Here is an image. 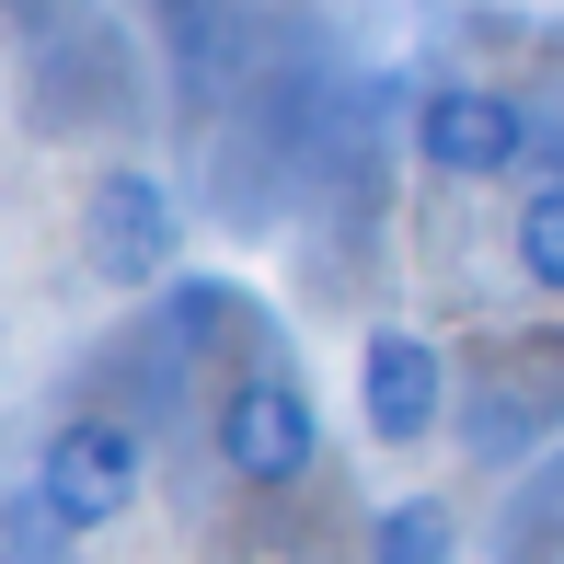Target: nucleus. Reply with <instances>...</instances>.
Instances as JSON below:
<instances>
[{
  "label": "nucleus",
  "instance_id": "20e7f679",
  "mask_svg": "<svg viewBox=\"0 0 564 564\" xmlns=\"http://www.w3.org/2000/svg\"><path fill=\"white\" fill-rule=\"evenodd\" d=\"M357 403H369V438L380 449H415L426 426L449 415V357L426 335H369V357H357Z\"/></svg>",
  "mask_w": 564,
  "mask_h": 564
},
{
  "label": "nucleus",
  "instance_id": "f03ea898",
  "mask_svg": "<svg viewBox=\"0 0 564 564\" xmlns=\"http://www.w3.org/2000/svg\"><path fill=\"white\" fill-rule=\"evenodd\" d=\"M173 242H185V219H173V185H150V173H105V185L82 196V253H93L105 289L173 276Z\"/></svg>",
  "mask_w": 564,
  "mask_h": 564
},
{
  "label": "nucleus",
  "instance_id": "423d86ee",
  "mask_svg": "<svg viewBox=\"0 0 564 564\" xmlns=\"http://www.w3.org/2000/svg\"><path fill=\"white\" fill-rule=\"evenodd\" d=\"M449 553H460L449 496H403V507H380V530H369V564H449Z\"/></svg>",
  "mask_w": 564,
  "mask_h": 564
},
{
  "label": "nucleus",
  "instance_id": "f257e3e1",
  "mask_svg": "<svg viewBox=\"0 0 564 564\" xmlns=\"http://www.w3.org/2000/svg\"><path fill=\"white\" fill-rule=\"evenodd\" d=\"M35 507H46L58 530H105V519H127V507H139V438H127L116 415L58 426V438H46V460H35Z\"/></svg>",
  "mask_w": 564,
  "mask_h": 564
},
{
  "label": "nucleus",
  "instance_id": "39448f33",
  "mask_svg": "<svg viewBox=\"0 0 564 564\" xmlns=\"http://www.w3.org/2000/svg\"><path fill=\"white\" fill-rule=\"evenodd\" d=\"M415 150L438 173H507L530 150V116L507 105V93H426L415 105Z\"/></svg>",
  "mask_w": 564,
  "mask_h": 564
},
{
  "label": "nucleus",
  "instance_id": "0eeeda50",
  "mask_svg": "<svg viewBox=\"0 0 564 564\" xmlns=\"http://www.w3.org/2000/svg\"><path fill=\"white\" fill-rule=\"evenodd\" d=\"M519 265H530V289L564 300V185H542V196L519 208Z\"/></svg>",
  "mask_w": 564,
  "mask_h": 564
},
{
  "label": "nucleus",
  "instance_id": "7ed1b4c3",
  "mask_svg": "<svg viewBox=\"0 0 564 564\" xmlns=\"http://www.w3.org/2000/svg\"><path fill=\"white\" fill-rule=\"evenodd\" d=\"M312 449H323V415H312V392L300 380H230V403H219V460L242 484H300L312 473Z\"/></svg>",
  "mask_w": 564,
  "mask_h": 564
}]
</instances>
